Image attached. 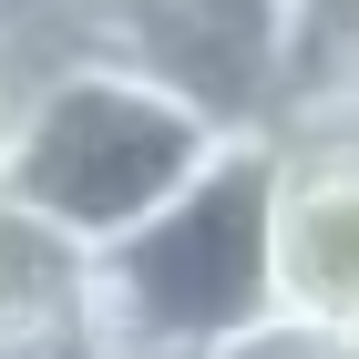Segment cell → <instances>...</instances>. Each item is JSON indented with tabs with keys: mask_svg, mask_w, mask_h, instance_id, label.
I'll use <instances>...</instances> for the list:
<instances>
[{
	"mask_svg": "<svg viewBox=\"0 0 359 359\" xmlns=\"http://www.w3.org/2000/svg\"><path fill=\"white\" fill-rule=\"evenodd\" d=\"M72 52H83V41H72V11H62V0H0V165H11V144H21L41 83H52Z\"/></svg>",
	"mask_w": 359,
	"mask_h": 359,
	"instance_id": "cell-6",
	"label": "cell"
},
{
	"mask_svg": "<svg viewBox=\"0 0 359 359\" xmlns=\"http://www.w3.org/2000/svg\"><path fill=\"white\" fill-rule=\"evenodd\" d=\"M205 359H359V329H329V318H298V308H257L247 329H226Z\"/></svg>",
	"mask_w": 359,
	"mask_h": 359,
	"instance_id": "cell-7",
	"label": "cell"
},
{
	"mask_svg": "<svg viewBox=\"0 0 359 359\" xmlns=\"http://www.w3.org/2000/svg\"><path fill=\"white\" fill-rule=\"evenodd\" d=\"M62 11L93 62H123L216 134H277L318 41V0H62Z\"/></svg>",
	"mask_w": 359,
	"mask_h": 359,
	"instance_id": "cell-3",
	"label": "cell"
},
{
	"mask_svg": "<svg viewBox=\"0 0 359 359\" xmlns=\"http://www.w3.org/2000/svg\"><path fill=\"white\" fill-rule=\"evenodd\" d=\"M267 298L359 329V144L267 134Z\"/></svg>",
	"mask_w": 359,
	"mask_h": 359,
	"instance_id": "cell-4",
	"label": "cell"
},
{
	"mask_svg": "<svg viewBox=\"0 0 359 359\" xmlns=\"http://www.w3.org/2000/svg\"><path fill=\"white\" fill-rule=\"evenodd\" d=\"M216 144H236V134H216V123L185 113L175 93L134 83L123 62L72 52L52 83H41V103H31V123H21V144H11L0 185L103 257L113 236H134Z\"/></svg>",
	"mask_w": 359,
	"mask_h": 359,
	"instance_id": "cell-1",
	"label": "cell"
},
{
	"mask_svg": "<svg viewBox=\"0 0 359 359\" xmlns=\"http://www.w3.org/2000/svg\"><path fill=\"white\" fill-rule=\"evenodd\" d=\"M267 298V134L216 144L185 185L103 247V339L216 349Z\"/></svg>",
	"mask_w": 359,
	"mask_h": 359,
	"instance_id": "cell-2",
	"label": "cell"
},
{
	"mask_svg": "<svg viewBox=\"0 0 359 359\" xmlns=\"http://www.w3.org/2000/svg\"><path fill=\"white\" fill-rule=\"evenodd\" d=\"M93 359H205V349H165V339H93Z\"/></svg>",
	"mask_w": 359,
	"mask_h": 359,
	"instance_id": "cell-9",
	"label": "cell"
},
{
	"mask_svg": "<svg viewBox=\"0 0 359 359\" xmlns=\"http://www.w3.org/2000/svg\"><path fill=\"white\" fill-rule=\"evenodd\" d=\"M103 339V257L0 185V359H72Z\"/></svg>",
	"mask_w": 359,
	"mask_h": 359,
	"instance_id": "cell-5",
	"label": "cell"
},
{
	"mask_svg": "<svg viewBox=\"0 0 359 359\" xmlns=\"http://www.w3.org/2000/svg\"><path fill=\"white\" fill-rule=\"evenodd\" d=\"M318 41H339V52H359V0H318Z\"/></svg>",
	"mask_w": 359,
	"mask_h": 359,
	"instance_id": "cell-8",
	"label": "cell"
}]
</instances>
